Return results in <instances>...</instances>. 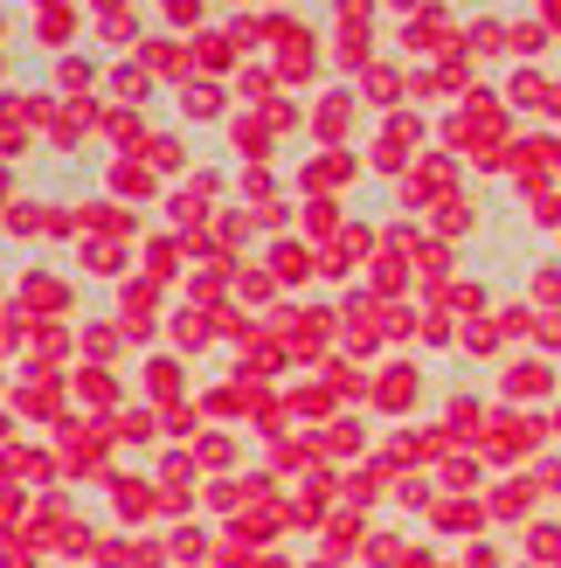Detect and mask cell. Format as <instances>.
Returning a JSON list of instances; mask_svg holds the SVG:
<instances>
[]
</instances>
